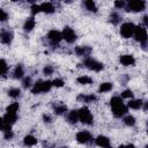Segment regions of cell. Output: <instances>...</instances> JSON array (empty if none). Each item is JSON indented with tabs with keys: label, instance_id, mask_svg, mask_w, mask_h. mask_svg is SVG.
Wrapping results in <instances>:
<instances>
[{
	"label": "cell",
	"instance_id": "38",
	"mask_svg": "<svg viewBox=\"0 0 148 148\" xmlns=\"http://www.w3.org/2000/svg\"><path fill=\"white\" fill-rule=\"evenodd\" d=\"M40 12V7H39V5H32L31 6V13L35 15V14H37V13H39Z\"/></svg>",
	"mask_w": 148,
	"mask_h": 148
},
{
	"label": "cell",
	"instance_id": "35",
	"mask_svg": "<svg viewBox=\"0 0 148 148\" xmlns=\"http://www.w3.org/2000/svg\"><path fill=\"white\" fill-rule=\"evenodd\" d=\"M51 82H52V86H54V87H62L64 86V81L61 79H54Z\"/></svg>",
	"mask_w": 148,
	"mask_h": 148
},
{
	"label": "cell",
	"instance_id": "1",
	"mask_svg": "<svg viewBox=\"0 0 148 148\" xmlns=\"http://www.w3.org/2000/svg\"><path fill=\"white\" fill-rule=\"evenodd\" d=\"M133 35H134L135 40H138L139 43H141L142 44V47L146 49V44H147V30H146V28H143L141 25L135 27Z\"/></svg>",
	"mask_w": 148,
	"mask_h": 148
},
{
	"label": "cell",
	"instance_id": "43",
	"mask_svg": "<svg viewBox=\"0 0 148 148\" xmlns=\"http://www.w3.org/2000/svg\"><path fill=\"white\" fill-rule=\"evenodd\" d=\"M143 23H145V25H148V16L147 15L143 16Z\"/></svg>",
	"mask_w": 148,
	"mask_h": 148
},
{
	"label": "cell",
	"instance_id": "9",
	"mask_svg": "<svg viewBox=\"0 0 148 148\" xmlns=\"http://www.w3.org/2000/svg\"><path fill=\"white\" fill-rule=\"evenodd\" d=\"M76 140L80 143H89L92 140V136L88 131H81L76 134Z\"/></svg>",
	"mask_w": 148,
	"mask_h": 148
},
{
	"label": "cell",
	"instance_id": "13",
	"mask_svg": "<svg viewBox=\"0 0 148 148\" xmlns=\"http://www.w3.org/2000/svg\"><path fill=\"white\" fill-rule=\"evenodd\" d=\"M2 119H3V125L12 126L17 120V113H6Z\"/></svg>",
	"mask_w": 148,
	"mask_h": 148
},
{
	"label": "cell",
	"instance_id": "25",
	"mask_svg": "<svg viewBox=\"0 0 148 148\" xmlns=\"http://www.w3.org/2000/svg\"><path fill=\"white\" fill-rule=\"evenodd\" d=\"M76 81H77L79 83H81V84H90V83H92V79L89 77V76H86V75L79 76V77L76 79Z\"/></svg>",
	"mask_w": 148,
	"mask_h": 148
},
{
	"label": "cell",
	"instance_id": "8",
	"mask_svg": "<svg viewBox=\"0 0 148 148\" xmlns=\"http://www.w3.org/2000/svg\"><path fill=\"white\" fill-rule=\"evenodd\" d=\"M47 39L50 40V43H51L52 45H57V44H59V42L62 39L61 32H59L58 30H51V31H49V34H47Z\"/></svg>",
	"mask_w": 148,
	"mask_h": 148
},
{
	"label": "cell",
	"instance_id": "45",
	"mask_svg": "<svg viewBox=\"0 0 148 148\" xmlns=\"http://www.w3.org/2000/svg\"><path fill=\"white\" fill-rule=\"evenodd\" d=\"M106 148H112V147H106Z\"/></svg>",
	"mask_w": 148,
	"mask_h": 148
},
{
	"label": "cell",
	"instance_id": "17",
	"mask_svg": "<svg viewBox=\"0 0 148 148\" xmlns=\"http://www.w3.org/2000/svg\"><path fill=\"white\" fill-rule=\"evenodd\" d=\"M67 120H68V123H71V124H75V123L79 120L77 111H76V110H72V111H69L68 114H67Z\"/></svg>",
	"mask_w": 148,
	"mask_h": 148
},
{
	"label": "cell",
	"instance_id": "15",
	"mask_svg": "<svg viewBox=\"0 0 148 148\" xmlns=\"http://www.w3.org/2000/svg\"><path fill=\"white\" fill-rule=\"evenodd\" d=\"M39 7H40V12H44V13H46V14H51V13H53L54 12V6L51 3V2H43L42 5H39Z\"/></svg>",
	"mask_w": 148,
	"mask_h": 148
},
{
	"label": "cell",
	"instance_id": "26",
	"mask_svg": "<svg viewBox=\"0 0 148 148\" xmlns=\"http://www.w3.org/2000/svg\"><path fill=\"white\" fill-rule=\"evenodd\" d=\"M67 112V106L66 105H64V104H61V105H57V106H54V113L56 114H64V113H66Z\"/></svg>",
	"mask_w": 148,
	"mask_h": 148
},
{
	"label": "cell",
	"instance_id": "39",
	"mask_svg": "<svg viewBox=\"0 0 148 148\" xmlns=\"http://www.w3.org/2000/svg\"><path fill=\"white\" fill-rule=\"evenodd\" d=\"M31 86V77H25L23 80V87L24 88H29Z\"/></svg>",
	"mask_w": 148,
	"mask_h": 148
},
{
	"label": "cell",
	"instance_id": "4",
	"mask_svg": "<svg viewBox=\"0 0 148 148\" xmlns=\"http://www.w3.org/2000/svg\"><path fill=\"white\" fill-rule=\"evenodd\" d=\"M146 8V1L143 0H135V1H130L126 3L125 9L127 12H142Z\"/></svg>",
	"mask_w": 148,
	"mask_h": 148
},
{
	"label": "cell",
	"instance_id": "21",
	"mask_svg": "<svg viewBox=\"0 0 148 148\" xmlns=\"http://www.w3.org/2000/svg\"><path fill=\"white\" fill-rule=\"evenodd\" d=\"M23 74H24V71H23L22 65H17L15 67V69H14V73H13L14 79H21L23 76Z\"/></svg>",
	"mask_w": 148,
	"mask_h": 148
},
{
	"label": "cell",
	"instance_id": "36",
	"mask_svg": "<svg viewBox=\"0 0 148 148\" xmlns=\"http://www.w3.org/2000/svg\"><path fill=\"white\" fill-rule=\"evenodd\" d=\"M7 18H8V14H7L3 9H1V8H0V22L6 21Z\"/></svg>",
	"mask_w": 148,
	"mask_h": 148
},
{
	"label": "cell",
	"instance_id": "44",
	"mask_svg": "<svg viewBox=\"0 0 148 148\" xmlns=\"http://www.w3.org/2000/svg\"><path fill=\"white\" fill-rule=\"evenodd\" d=\"M2 127H3V119L0 118V130H2Z\"/></svg>",
	"mask_w": 148,
	"mask_h": 148
},
{
	"label": "cell",
	"instance_id": "22",
	"mask_svg": "<svg viewBox=\"0 0 148 148\" xmlns=\"http://www.w3.org/2000/svg\"><path fill=\"white\" fill-rule=\"evenodd\" d=\"M23 142L25 146H35L37 143V139L32 135H27L24 139H23Z\"/></svg>",
	"mask_w": 148,
	"mask_h": 148
},
{
	"label": "cell",
	"instance_id": "6",
	"mask_svg": "<svg viewBox=\"0 0 148 148\" xmlns=\"http://www.w3.org/2000/svg\"><path fill=\"white\" fill-rule=\"evenodd\" d=\"M134 29H135V25L131 22H126L124 24H121L120 27V35L124 37V38H130L133 32H134Z\"/></svg>",
	"mask_w": 148,
	"mask_h": 148
},
{
	"label": "cell",
	"instance_id": "19",
	"mask_svg": "<svg viewBox=\"0 0 148 148\" xmlns=\"http://www.w3.org/2000/svg\"><path fill=\"white\" fill-rule=\"evenodd\" d=\"M77 99L81 101V102H84V103H90L92 101L96 99V96L95 95H79L77 96Z\"/></svg>",
	"mask_w": 148,
	"mask_h": 148
},
{
	"label": "cell",
	"instance_id": "2",
	"mask_svg": "<svg viewBox=\"0 0 148 148\" xmlns=\"http://www.w3.org/2000/svg\"><path fill=\"white\" fill-rule=\"evenodd\" d=\"M52 88V82L51 81H37L34 86V88L31 89L32 94H39V92H46Z\"/></svg>",
	"mask_w": 148,
	"mask_h": 148
},
{
	"label": "cell",
	"instance_id": "28",
	"mask_svg": "<svg viewBox=\"0 0 148 148\" xmlns=\"http://www.w3.org/2000/svg\"><path fill=\"white\" fill-rule=\"evenodd\" d=\"M8 71V65L3 59H0V75H5Z\"/></svg>",
	"mask_w": 148,
	"mask_h": 148
},
{
	"label": "cell",
	"instance_id": "32",
	"mask_svg": "<svg viewBox=\"0 0 148 148\" xmlns=\"http://www.w3.org/2000/svg\"><path fill=\"white\" fill-rule=\"evenodd\" d=\"M124 123L127 125V126H134L135 124V118L133 116H126L124 118Z\"/></svg>",
	"mask_w": 148,
	"mask_h": 148
},
{
	"label": "cell",
	"instance_id": "18",
	"mask_svg": "<svg viewBox=\"0 0 148 148\" xmlns=\"http://www.w3.org/2000/svg\"><path fill=\"white\" fill-rule=\"evenodd\" d=\"M35 24H36L35 18H34V17H30V18H28V20L24 22L23 29H24L25 31H31V30L35 28Z\"/></svg>",
	"mask_w": 148,
	"mask_h": 148
},
{
	"label": "cell",
	"instance_id": "27",
	"mask_svg": "<svg viewBox=\"0 0 148 148\" xmlns=\"http://www.w3.org/2000/svg\"><path fill=\"white\" fill-rule=\"evenodd\" d=\"M2 131H3V135H5L6 139H12V138H13V132H12V130H10V126L3 125Z\"/></svg>",
	"mask_w": 148,
	"mask_h": 148
},
{
	"label": "cell",
	"instance_id": "42",
	"mask_svg": "<svg viewBox=\"0 0 148 148\" xmlns=\"http://www.w3.org/2000/svg\"><path fill=\"white\" fill-rule=\"evenodd\" d=\"M119 148H135L133 145H124V146H120Z\"/></svg>",
	"mask_w": 148,
	"mask_h": 148
},
{
	"label": "cell",
	"instance_id": "14",
	"mask_svg": "<svg viewBox=\"0 0 148 148\" xmlns=\"http://www.w3.org/2000/svg\"><path fill=\"white\" fill-rule=\"evenodd\" d=\"M95 142H96L97 146H99V147H102V148H106V147H109V145H110L109 138H108V136H104V135L97 136L96 140H95Z\"/></svg>",
	"mask_w": 148,
	"mask_h": 148
},
{
	"label": "cell",
	"instance_id": "37",
	"mask_svg": "<svg viewBox=\"0 0 148 148\" xmlns=\"http://www.w3.org/2000/svg\"><path fill=\"white\" fill-rule=\"evenodd\" d=\"M43 72H44L45 75H51L53 73V67L52 66H45L44 69H43Z\"/></svg>",
	"mask_w": 148,
	"mask_h": 148
},
{
	"label": "cell",
	"instance_id": "11",
	"mask_svg": "<svg viewBox=\"0 0 148 148\" xmlns=\"http://www.w3.org/2000/svg\"><path fill=\"white\" fill-rule=\"evenodd\" d=\"M112 112L116 117H123L127 112V106L124 105L123 103L118 104V105H114V106H112Z\"/></svg>",
	"mask_w": 148,
	"mask_h": 148
},
{
	"label": "cell",
	"instance_id": "10",
	"mask_svg": "<svg viewBox=\"0 0 148 148\" xmlns=\"http://www.w3.org/2000/svg\"><path fill=\"white\" fill-rule=\"evenodd\" d=\"M13 40V32L9 30H3L0 32V42L2 44H10Z\"/></svg>",
	"mask_w": 148,
	"mask_h": 148
},
{
	"label": "cell",
	"instance_id": "24",
	"mask_svg": "<svg viewBox=\"0 0 148 148\" xmlns=\"http://www.w3.org/2000/svg\"><path fill=\"white\" fill-rule=\"evenodd\" d=\"M112 83H110V82H104V83H102L101 86H99V88H98V90H99V92H108V91H110L111 89H112Z\"/></svg>",
	"mask_w": 148,
	"mask_h": 148
},
{
	"label": "cell",
	"instance_id": "34",
	"mask_svg": "<svg viewBox=\"0 0 148 148\" xmlns=\"http://www.w3.org/2000/svg\"><path fill=\"white\" fill-rule=\"evenodd\" d=\"M121 97H123V98H132V97H133V92H132V90H130V89L124 90L123 94H121Z\"/></svg>",
	"mask_w": 148,
	"mask_h": 148
},
{
	"label": "cell",
	"instance_id": "40",
	"mask_svg": "<svg viewBox=\"0 0 148 148\" xmlns=\"http://www.w3.org/2000/svg\"><path fill=\"white\" fill-rule=\"evenodd\" d=\"M114 6H116L117 8H124V7L126 6V3H125L124 1H116V2H114Z\"/></svg>",
	"mask_w": 148,
	"mask_h": 148
},
{
	"label": "cell",
	"instance_id": "7",
	"mask_svg": "<svg viewBox=\"0 0 148 148\" xmlns=\"http://www.w3.org/2000/svg\"><path fill=\"white\" fill-rule=\"evenodd\" d=\"M61 36H62V38H64L67 43H73V42L76 39V34H75V31H74L72 28H69V27H66V28L62 30Z\"/></svg>",
	"mask_w": 148,
	"mask_h": 148
},
{
	"label": "cell",
	"instance_id": "31",
	"mask_svg": "<svg viewBox=\"0 0 148 148\" xmlns=\"http://www.w3.org/2000/svg\"><path fill=\"white\" fill-rule=\"evenodd\" d=\"M8 95L10 97H13V98H16V97H18L21 95V90L17 89V88H12V89L8 90Z\"/></svg>",
	"mask_w": 148,
	"mask_h": 148
},
{
	"label": "cell",
	"instance_id": "5",
	"mask_svg": "<svg viewBox=\"0 0 148 148\" xmlns=\"http://www.w3.org/2000/svg\"><path fill=\"white\" fill-rule=\"evenodd\" d=\"M83 65L88 69L94 71V72H99V71L103 69V64L97 61V60H95V59H92V58H86L84 61H83Z\"/></svg>",
	"mask_w": 148,
	"mask_h": 148
},
{
	"label": "cell",
	"instance_id": "3",
	"mask_svg": "<svg viewBox=\"0 0 148 148\" xmlns=\"http://www.w3.org/2000/svg\"><path fill=\"white\" fill-rule=\"evenodd\" d=\"M77 116H79V120L86 125H91L92 121H94V118H92V114L91 112L89 111L88 108H81L79 111H77Z\"/></svg>",
	"mask_w": 148,
	"mask_h": 148
},
{
	"label": "cell",
	"instance_id": "12",
	"mask_svg": "<svg viewBox=\"0 0 148 148\" xmlns=\"http://www.w3.org/2000/svg\"><path fill=\"white\" fill-rule=\"evenodd\" d=\"M119 61H120L124 66H132V65H134L135 59H134V57L131 56V54H124V56H121V57L119 58Z\"/></svg>",
	"mask_w": 148,
	"mask_h": 148
},
{
	"label": "cell",
	"instance_id": "20",
	"mask_svg": "<svg viewBox=\"0 0 148 148\" xmlns=\"http://www.w3.org/2000/svg\"><path fill=\"white\" fill-rule=\"evenodd\" d=\"M127 106L131 108V109L138 110V109H140V108L142 106V101H141V99H131V101L128 102Z\"/></svg>",
	"mask_w": 148,
	"mask_h": 148
},
{
	"label": "cell",
	"instance_id": "23",
	"mask_svg": "<svg viewBox=\"0 0 148 148\" xmlns=\"http://www.w3.org/2000/svg\"><path fill=\"white\" fill-rule=\"evenodd\" d=\"M84 7L89 10V12H97V7H96V5H95V2L92 1V0H87V1H84Z\"/></svg>",
	"mask_w": 148,
	"mask_h": 148
},
{
	"label": "cell",
	"instance_id": "30",
	"mask_svg": "<svg viewBox=\"0 0 148 148\" xmlns=\"http://www.w3.org/2000/svg\"><path fill=\"white\" fill-rule=\"evenodd\" d=\"M18 108V103H13L7 108V113H17Z\"/></svg>",
	"mask_w": 148,
	"mask_h": 148
},
{
	"label": "cell",
	"instance_id": "16",
	"mask_svg": "<svg viewBox=\"0 0 148 148\" xmlns=\"http://www.w3.org/2000/svg\"><path fill=\"white\" fill-rule=\"evenodd\" d=\"M90 52H91V49L89 46H77L75 49V53L77 56H84V57H87V56L90 54Z\"/></svg>",
	"mask_w": 148,
	"mask_h": 148
},
{
	"label": "cell",
	"instance_id": "33",
	"mask_svg": "<svg viewBox=\"0 0 148 148\" xmlns=\"http://www.w3.org/2000/svg\"><path fill=\"white\" fill-rule=\"evenodd\" d=\"M123 103V99L119 97V96H113L110 101V104L111 106H114V105H118V104H121Z\"/></svg>",
	"mask_w": 148,
	"mask_h": 148
},
{
	"label": "cell",
	"instance_id": "41",
	"mask_svg": "<svg viewBox=\"0 0 148 148\" xmlns=\"http://www.w3.org/2000/svg\"><path fill=\"white\" fill-rule=\"evenodd\" d=\"M43 119H44L45 123H51V117L47 116V114H44V116H43Z\"/></svg>",
	"mask_w": 148,
	"mask_h": 148
},
{
	"label": "cell",
	"instance_id": "29",
	"mask_svg": "<svg viewBox=\"0 0 148 148\" xmlns=\"http://www.w3.org/2000/svg\"><path fill=\"white\" fill-rule=\"evenodd\" d=\"M120 20H121V16H120L118 13H112V14L110 15V21H111V23H113V24H118V23L120 22Z\"/></svg>",
	"mask_w": 148,
	"mask_h": 148
}]
</instances>
